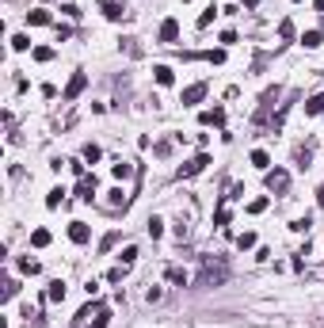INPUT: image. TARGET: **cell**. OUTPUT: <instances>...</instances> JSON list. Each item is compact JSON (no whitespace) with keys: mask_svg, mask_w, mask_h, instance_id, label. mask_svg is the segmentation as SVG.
Returning <instances> with one entry per match:
<instances>
[{"mask_svg":"<svg viewBox=\"0 0 324 328\" xmlns=\"http://www.w3.org/2000/svg\"><path fill=\"white\" fill-rule=\"evenodd\" d=\"M229 279V267H225L222 259H202V271H198V286H222Z\"/></svg>","mask_w":324,"mask_h":328,"instance_id":"cell-1","label":"cell"},{"mask_svg":"<svg viewBox=\"0 0 324 328\" xmlns=\"http://www.w3.org/2000/svg\"><path fill=\"white\" fill-rule=\"evenodd\" d=\"M206 164H210V153H198V156H191L187 164H179V180H183V176H198L206 168Z\"/></svg>","mask_w":324,"mask_h":328,"instance_id":"cell-2","label":"cell"},{"mask_svg":"<svg viewBox=\"0 0 324 328\" xmlns=\"http://www.w3.org/2000/svg\"><path fill=\"white\" fill-rule=\"evenodd\" d=\"M183 107H195V103H202L206 99V80H198V84H191V88H183Z\"/></svg>","mask_w":324,"mask_h":328,"instance_id":"cell-3","label":"cell"},{"mask_svg":"<svg viewBox=\"0 0 324 328\" xmlns=\"http://www.w3.org/2000/svg\"><path fill=\"white\" fill-rule=\"evenodd\" d=\"M95 191H99V183H95V176H80V183H77V199L92 202V199H95Z\"/></svg>","mask_w":324,"mask_h":328,"instance_id":"cell-4","label":"cell"},{"mask_svg":"<svg viewBox=\"0 0 324 328\" xmlns=\"http://www.w3.org/2000/svg\"><path fill=\"white\" fill-rule=\"evenodd\" d=\"M84 88H88V77H84V73H73V77H69V84H65V99H77V95L80 92H84Z\"/></svg>","mask_w":324,"mask_h":328,"instance_id":"cell-5","label":"cell"},{"mask_svg":"<svg viewBox=\"0 0 324 328\" xmlns=\"http://www.w3.org/2000/svg\"><path fill=\"white\" fill-rule=\"evenodd\" d=\"M99 12H103L107 19H122V16H126V0H103Z\"/></svg>","mask_w":324,"mask_h":328,"instance_id":"cell-6","label":"cell"},{"mask_svg":"<svg viewBox=\"0 0 324 328\" xmlns=\"http://www.w3.org/2000/svg\"><path fill=\"white\" fill-rule=\"evenodd\" d=\"M286 183H290V172H282V168L267 172V191H286Z\"/></svg>","mask_w":324,"mask_h":328,"instance_id":"cell-7","label":"cell"},{"mask_svg":"<svg viewBox=\"0 0 324 328\" xmlns=\"http://www.w3.org/2000/svg\"><path fill=\"white\" fill-rule=\"evenodd\" d=\"M279 99V88H267L263 92V103H259V111H256V122H267V115H271V103Z\"/></svg>","mask_w":324,"mask_h":328,"instance_id":"cell-8","label":"cell"},{"mask_svg":"<svg viewBox=\"0 0 324 328\" xmlns=\"http://www.w3.org/2000/svg\"><path fill=\"white\" fill-rule=\"evenodd\" d=\"M88 237H92V229H88L84 222H73V225H69V241H73V244H88Z\"/></svg>","mask_w":324,"mask_h":328,"instance_id":"cell-9","label":"cell"},{"mask_svg":"<svg viewBox=\"0 0 324 328\" xmlns=\"http://www.w3.org/2000/svg\"><path fill=\"white\" fill-rule=\"evenodd\" d=\"M176 38H179V23H176V19H164V23H160V42L172 46Z\"/></svg>","mask_w":324,"mask_h":328,"instance_id":"cell-10","label":"cell"},{"mask_svg":"<svg viewBox=\"0 0 324 328\" xmlns=\"http://www.w3.org/2000/svg\"><path fill=\"white\" fill-rule=\"evenodd\" d=\"M198 122H202V126H222V122H225V111H222V107H213V111H202V119H198Z\"/></svg>","mask_w":324,"mask_h":328,"instance_id":"cell-11","label":"cell"},{"mask_svg":"<svg viewBox=\"0 0 324 328\" xmlns=\"http://www.w3.org/2000/svg\"><path fill=\"white\" fill-rule=\"evenodd\" d=\"M156 84H160V88H168L172 84V80H176V73H172V65H156Z\"/></svg>","mask_w":324,"mask_h":328,"instance_id":"cell-12","label":"cell"},{"mask_svg":"<svg viewBox=\"0 0 324 328\" xmlns=\"http://www.w3.org/2000/svg\"><path fill=\"white\" fill-rule=\"evenodd\" d=\"M320 42H324V31H305V35H301V46H305V50H316Z\"/></svg>","mask_w":324,"mask_h":328,"instance_id":"cell-13","label":"cell"},{"mask_svg":"<svg viewBox=\"0 0 324 328\" xmlns=\"http://www.w3.org/2000/svg\"><path fill=\"white\" fill-rule=\"evenodd\" d=\"M305 111H309V115H324V92L309 95V99H305Z\"/></svg>","mask_w":324,"mask_h":328,"instance_id":"cell-14","label":"cell"},{"mask_svg":"<svg viewBox=\"0 0 324 328\" xmlns=\"http://www.w3.org/2000/svg\"><path fill=\"white\" fill-rule=\"evenodd\" d=\"M252 164H256L259 172H271V156H267L263 149H256V153H252Z\"/></svg>","mask_w":324,"mask_h":328,"instance_id":"cell-15","label":"cell"},{"mask_svg":"<svg viewBox=\"0 0 324 328\" xmlns=\"http://www.w3.org/2000/svg\"><path fill=\"white\" fill-rule=\"evenodd\" d=\"M46 298H50V302H65V283H50V290H46Z\"/></svg>","mask_w":324,"mask_h":328,"instance_id":"cell-16","label":"cell"},{"mask_svg":"<svg viewBox=\"0 0 324 328\" xmlns=\"http://www.w3.org/2000/svg\"><path fill=\"white\" fill-rule=\"evenodd\" d=\"M31 244H34V248H46V244H50V229H34V233H31Z\"/></svg>","mask_w":324,"mask_h":328,"instance_id":"cell-17","label":"cell"},{"mask_svg":"<svg viewBox=\"0 0 324 328\" xmlns=\"http://www.w3.org/2000/svg\"><path fill=\"white\" fill-rule=\"evenodd\" d=\"M107 206H126V195H122V187L107 191Z\"/></svg>","mask_w":324,"mask_h":328,"instance_id":"cell-18","label":"cell"},{"mask_svg":"<svg viewBox=\"0 0 324 328\" xmlns=\"http://www.w3.org/2000/svg\"><path fill=\"white\" fill-rule=\"evenodd\" d=\"M19 271H23V275H38V259L23 256V259H19Z\"/></svg>","mask_w":324,"mask_h":328,"instance_id":"cell-19","label":"cell"},{"mask_svg":"<svg viewBox=\"0 0 324 328\" xmlns=\"http://www.w3.org/2000/svg\"><path fill=\"white\" fill-rule=\"evenodd\" d=\"M61 199H65V191H61V187H53L50 195H46V206H50V210H58V206H61Z\"/></svg>","mask_w":324,"mask_h":328,"instance_id":"cell-20","label":"cell"},{"mask_svg":"<svg viewBox=\"0 0 324 328\" xmlns=\"http://www.w3.org/2000/svg\"><path fill=\"white\" fill-rule=\"evenodd\" d=\"M27 19H31V27H46V23H50V12H42V8H38V12H31Z\"/></svg>","mask_w":324,"mask_h":328,"instance_id":"cell-21","label":"cell"},{"mask_svg":"<svg viewBox=\"0 0 324 328\" xmlns=\"http://www.w3.org/2000/svg\"><path fill=\"white\" fill-rule=\"evenodd\" d=\"M107 320H111V313H107V309H99L92 320H88V328H107Z\"/></svg>","mask_w":324,"mask_h":328,"instance_id":"cell-22","label":"cell"},{"mask_svg":"<svg viewBox=\"0 0 324 328\" xmlns=\"http://www.w3.org/2000/svg\"><path fill=\"white\" fill-rule=\"evenodd\" d=\"M111 172H115V180H126V176H134V164H122V160H119Z\"/></svg>","mask_w":324,"mask_h":328,"instance_id":"cell-23","label":"cell"},{"mask_svg":"<svg viewBox=\"0 0 324 328\" xmlns=\"http://www.w3.org/2000/svg\"><path fill=\"white\" fill-rule=\"evenodd\" d=\"M16 294H19V283H16V279H4V302H12Z\"/></svg>","mask_w":324,"mask_h":328,"instance_id":"cell-24","label":"cell"},{"mask_svg":"<svg viewBox=\"0 0 324 328\" xmlns=\"http://www.w3.org/2000/svg\"><path fill=\"white\" fill-rule=\"evenodd\" d=\"M160 233H164V222H160V217H149V237L156 241Z\"/></svg>","mask_w":324,"mask_h":328,"instance_id":"cell-25","label":"cell"},{"mask_svg":"<svg viewBox=\"0 0 324 328\" xmlns=\"http://www.w3.org/2000/svg\"><path fill=\"white\" fill-rule=\"evenodd\" d=\"M168 279H172L176 286H183V283H187V271H179V267H168Z\"/></svg>","mask_w":324,"mask_h":328,"instance_id":"cell-26","label":"cell"},{"mask_svg":"<svg viewBox=\"0 0 324 328\" xmlns=\"http://www.w3.org/2000/svg\"><path fill=\"white\" fill-rule=\"evenodd\" d=\"M115 244H119V233H107V237H103V241H99V252H111Z\"/></svg>","mask_w":324,"mask_h":328,"instance_id":"cell-27","label":"cell"},{"mask_svg":"<svg viewBox=\"0 0 324 328\" xmlns=\"http://www.w3.org/2000/svg\"><path fill=\"white\" fill-rule=\"evenodd\" d=\"M50 58H53L50 46H34V61H50Z\"/></svg>","mask_w":324,"mask_h":328,"instance_id":"cell-28","label":"cell"},{"mask_svg":"<svg viewBox=\"0 0 324 328\" xmlns=\"http://www.w3.org/2000/svg\"><path fill=\"white\" fill-rule=\"evenodd\" d=\"M263 210H267V199H252L248 202V214H263Z\"/></svg>","mask_w":324,"mask_h":328,"instance_id":"cell-29","label":"cell"},{"mask_svg":"<svg viewBox=\"0 0 324 328\" xmlns=\"http://www.w3.org/2000/svg\"><path fill=\"white\" fill-rule=\"evenodd\" d=\"M290 229H294V233H305V229H309V214H305V217H294Z\"/></svg>","mask_w":324,"mask_h":328,"instance_id":"cell-30","label":"cell"},{"mask_svg":"<svg viewBox=\"0 0 324 328\" xmlns=\"http://www.w3.org/2000/svg\"><path fill=\"white\" fill-rule=\"evenodd\" d=\"M252 244H256V233H240L237 237V248H252Z\"/></svg>","mask_w":324,"mask_h":328,"instance_id":"cell-31","label":"cell"},{"mask_svg":"<svg viewBox=\"0 0 324 328\" xmlns=\"http://www.w3.org/2000/svg\"><path fill=\"white\" fill-rule=\"evenodd\" d=\"M213 16H218V8H206L202 16H198V27H210V23H213Z\"/></svg>","mask_w":324,"mask_h":328,"instance_id":"cell-32","label":"cell"},{"mask_svg":"<svg viewBox=\"0 0 324 328\" xmlns=\"http://www.w3.org/2000/svg\"><path fill=\"white\" fill-rule=\"evenodd\" d=\"M279 35L282 38H294V23H290V19H282V23H279Z\"/></svg>","mask_w":324,"mask_h":328,"instance_id":"cell-33","label":"cell"},{"mask_svg":"<svg viewBox=\"0 0 324 328\" xmlns=\"http://www.w3.org/2000/svg\"><path fill=\"white\" fill-rule=\"evenodd\" d=\"M27 46H31V38H27V35H16V38H12V50H27Z\"/></svg>","mask_w":324,"mask_h":328,"instance_id":"cell-34","label":"cell"},{"mask_svg":"<svg viewBox=\"0 0 324 328\" xmlns=\"http://www.w3.org/2000/svg\"><path fill=\"white\" fill-rule=\"evenodd\" d=\"M202 58L213 61V65H222V61H225V50H210V53H202Z\"/></svg>","mask_w":324,"mask_h":328,"instance_id":"cell-35","label":"cell"},{"mask_svg":"<svg viewBox=\"0 0 324 328\" xmlns=\"http://www.w3.org/2000/svg\"><path fill=\"white\" fill-rule=\"evenodd\" d=\"M84 160H92V164L99 160V145H84Z\"/></svg>","mask_w":324,"mask_h":328,"instance_id":"cell-36","label":"cell"},{"mask_svg":"<svg viewBox=\"0 0 324 328\" xmlns=\"http://www.w3.org/2000/svg\"><path fill=\"white\" fill-rule=\"evenodd\" d=\"M134 259H137V248H134V244H130V248H122V263H134Z\"/></svg>","mask_w":324,"mask_h":328,"instance_id":"cell-37","label":"cell"},{"mask_svg":"<svg viewBox=\"0 0 324 328\" xmlns=\"http://www.w3.org/2000/svg\"><path fill=\"white\" fill-rule=\"evenodd\" d=\"M160 294H164L160 286H149V290H145V298H149V302H160Z\"/></svg>","mask_w":324,"mask_h":328,"instance_id":"cell-38","label":"cell"},{"mask_svg":"<svg viewBox=\"0 0 324 328\" xmlns=\"http://www.w3.org/2000/svg\"><path fill=\"white\" fill-rule=\"evenodd\" d=\"M229 217H233V214H229V210L222 206V210H218V217H213V222H218V225H229Z\"/></svg>","mask_w":324,"mask_h":328,"instance_id":"cell-39","label":"cell"},{"mask_svg":"<svg viewBox=\"0 0 324 328\" xmlns=\"http://www.w3.org/2000/svg\"><path fill=\"white\" fill-rule=\"evenodd\" d=\"M107 283H122V267H111V271H107Z\"/></svg>","mask_w":324,"mask_h":328,"instance_id":"cell-40","label":"cell"},{"mask_svg":"<svg viewBox=\"0 0 324 328\" xmlns=\"http://www.w3.org/2000/svg\"><path fill=\"white\" fill-rule=\"evenodd\" d=\"M244 8H259V0H244Z\"/></svg>","mask_w":324,"mask_h":328,"instance_id":"cell-41","label":"cell"},{"mask_svg":"<svg viewBox=\"0 0 324 328\" xmlns=\"http://www.w3.org/2000/svg\"><path fill=\"white\" fill-rule=\"evenodd\" d=\"M313 4H316V12H324V0H313Z\"/></svg>","mask_w":324,"mask_h":328,"instance_id":"cell-42","label":"cell"},{"mask_svg":"<svg viewBox=\"0 0 324 328\" xmlns=\"http://www.w3.org/2000/svg\"><path fill=\"white\" fill-rule=\"evenodd\" d=\"M320 206H324V191H320Z\"/></svg>","mask_w":324,"mask_h":328,"instance_id":"cell-43","label":"cell"},{"mask_svg":"<svg viewBox=\"0 0 324 328\" xmlns=\"http://www.w3.org/2000/svg\"><path fill=\"white\" fill-rule=\"evenodd\" d=\"M320 31H324V19H320Z\"/></svg>","mask_w":324,"mask_h":328,"instance_id":"cell-44","label":"cell"}]
</instances>
